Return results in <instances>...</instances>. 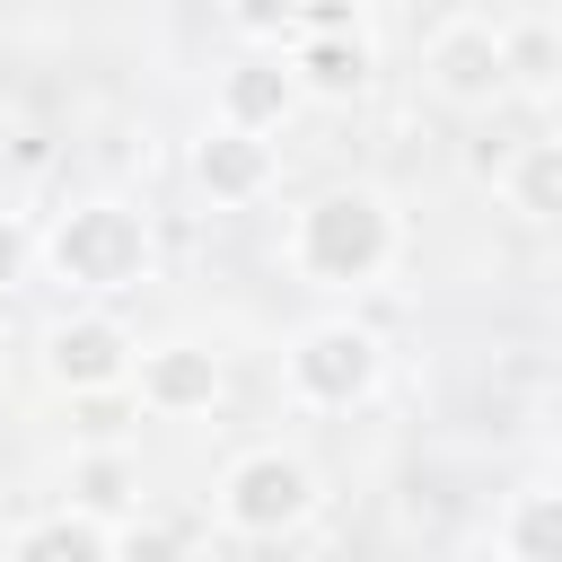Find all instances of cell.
<instances>
[{
	"instance_id": "cell-1",
	"label": "cell",
	"mask_w": 562,
	"mask_h": 562,
	"mask_svg": "<svg viewBox=\"0 0 562 562\" xmlns=\"http://www.w3.org/2000/svg\"><path fill=\"white\" fill-rule=\"evenodd\" d=\"M404 263V211L378 184H325L290 211V272L316 290H378Z\"/></svg>"
},
{
	"instance_id": "cell-2",
	"label": "cell",
	"mask_w": 562,
	"mask_h": 562,
	"mask_svg": "<svg viewBox=\"0 0 562 562\" xmlns=\"http://www.w3.org/2000/svg\"><path fill=\"white\" fill-rule=\"evenodd\" d=\"M149 263H158L149 211L123 193H79L44 220V281H61L70 299H123L149 281Z\"/></svg>"
},
{
	"instance_id": "cell-3",
	"label": "cell",
	"mask_w": 562,
	"mask_h": 562,
	"mask_svg": "<svg viewBox=\"0 0 562 562\" xmlns=\"http://www.w3.org/2000/svg\"><path fill=\"white\" fill-rule=\"evenodd\" d=\"M316 465L299 457V448H246V457H228L220 465V483H211V509H220V527L228 536H246V544H281V536H299L307 518H316Z\"/></svg>"
},
{
	"instance_id": "cell-4",
	"label": "cell",
	"mask_w": 562,
	"mask_h": 562,
	"mask_svg": "<svg viewBox=\"0 0 562 562\" xmlns=\"http://www.w3.org/2000/svg\"><path fill=\"white\" fill-rule=\"evenodd\" d=\"M281 378H290V395H299L307 413H351V404L378 395V378H386V342H378L360 316H316V325L290 334Z\"/></svg>"
},
{
	"instance_id": "cell-5",
	"label": "cell",
	"mask_w": 562,
	"mask_h": 562,
	"mask_svg": "<svg viewBox=\"0 0 562 562\" xmlns=\"http://www.w3.org/2000/svg\"><path fill=\"white\" fill-rule=\"evenodd\" d=\"M422 79H430V97L457 105V114L501 105V97H509L501 18H492V9H448V18H430V35H422Z\"/></svg>"
},
{
	"instance_id": "cell-6",
	"label": "cell",
	"mask_w": 562,
	"mask_h": 562,
	"mask_svg": "<svg viewBox=\"0 0 562 562\" xmlns=\"http://www.w3.org/2000/svg\"><path fill=\"white\" fill-rule=\"evenodd\" d=\"M140 369V334L114 325L105 307H70L61 325H44V386L53 395H123Z\"/></svg>"
},
{
	"instance_id": "cell-7",
	"label": "cell",
	"mask_w": 562,
	"mask_h": 562,
	"mask_svg": "<svg viewBox=\"0 0 562 562\" xmlns=\"http://www.w3.org/2000/svg\"><path fill=\"white\" fill-rule=\"evenodd\" d=\"M184 176H193V193L211 211H255L281 184V149L255 140V132H237V123H202L193 149H184Z\"/></svg>"
},
{
	"instance_id": "cell-8",
	"label": "cell",
	"mask_w": 562,
	"mask_h": 562,
	"mask_svg": "<svg viewBox=\"0 0 562 562\" xmlns=\"http://www.w3.org/2000/svg\"><path fill=\"white\" fill-rule=\"evenodd\" d=\"M132 395H140V413H158V422H193V413H211L220 395H228V369H220V351L211 342H140V369H132Z\"/></svg>"
},
{
	"instance_id": "cell-9",
	"label": "cell",
	"mask_w": 562,
	"mask_h": 562,
	"mask_svg": "<svg viewBox=\"0 0 562 562\" xmlns=\"http://www.w3.org/2000/svg\"><path fill=\"white\" fill-rule=\"evenodd\" d=\"M299 105H307V97H299V79H290L281 53H237V61L220 70V123H237V132H255V140H272Z\"/></svg>"
},
{
	"instance_id": "cell-10",
	"label": "cell",
	"mask_w": 562,
	"mask_h": 562,
	"mask_svg": "<svg viewBox=\"0 0 562 562\" xmlns=\"http://www.w3.org/2000/svg\"><path fill=\"white\" fill-rule=\"evenodd\" d=\"M281 61H290L299 97L351 105V97H369V79H378V35H290Z\"/></svg>"
},
{
	"instance_id": "cell-11",
	"label": "cell",
	"mask_w": 562,
	"mask_h": 562,
	"mask_svg": "<svg viewBox=\"0 0 562 562\" xmlns=\"http://www.w3.org/2000/svg\"><path fill=\"white\" fill-rule=\"evenodd\" d=\"M501 70H509V97L553 105L562 97V18L553 9H509L501 18Z\"/></svg>"
},
{
	"instance_id": "cell-12",
	"label": "cell",
	"mask_w": 562,
	"mask_h": 562,
	"mask_svg": "<svg viewBox=\"0 0 562 562\" xmlns=\"http://www.w3.org/2000/svg\"><path fill=\"white\" fill-rule=\"evenodd\" d=\"M61 509H79V518H97V527H132L140 518V465H132V448H79L70 457V501Z\"/></svg>"
},
{
	"instance_id": "cell-13",
	"label": "cell",
	"mask_w": 562,
	"mask_h": 562,
	"mask_svg": "<svg viewBox=\"0 0 562 562\" xmlns=\"http://www.w3.org/2000/svg\"><path fill=\"white\" fill-rule=\"evenodd\" d=\"M501 202L527 228H562V132H536L501 158Z\"/></svg>"
},
{
	"instance_id": "cell-14",
	"label": "cell",
	"mask_w": 562,
	"mask_h": 562,
	"mask_svg": "<svg viewBox=\"0 0 562 562\" xmlns=\"http://www.w3.org/2000/svg\"><path fill=\"white\" fill-rule=\"evenodd\" d=\"M492 544H501L509 562H562V483H518V492L501 501Z\"/></svg>"
},
{
	"instance_id": "cell-15",
	"label": "cell",
	"mask_w": 562,
	"mask_h": 562,
	"mask_svg": "<svg viewBox=\"0 0 562 562\" xmlns=\"http://www.w3.org/2000/svg\"><path fill=\"white\" fill-rule=\"evenodd\" d=\"M0 562H114V527H97L79 509H44V518H26L9 536Z\"/></svg>"
},
{
	"instance_id": "cell-16",
	"label": "cell",
	"mask_w": 562,
	"mask_h": 562,
	"mask_svg": "<svg viewBox=\"0 0 562 562\" xmlns=\"http://www.w3.org/2000/svg\"><path fill=\"white\" fill-rule=\"evenodd\" d=\"M132 413H140V395H132V386H123V395H79V404H70V430H79L88 448H123Z\"/></svg>"
},
{
	"instance_id": "cell-17",
	"label": "cell",
	"mask_w": 562,
	"mask_h": 562,
	"mask_svg": "<svg viewBox=\"0 0 562 562\" xmlns=\"http://www.w3.org/2000/svg\"><path fill=\"white\" fill-rule=\"evenodd\" d=\"M44 272V228L26 211H0V290H26Z\"/></svg>"
},
{
	"instance_id": "cell-18",
	"label": "cell",
	"mask_w": 562,
	"mask_h": 562,
	"mask_svg": "<svg viewBox=\"0 0 562 562\" xmlns=\"http://www.w3.org/2000/svg\"><path fill=\"white\" fill-rule=\"evenodd\" d=\"M114 562H184V536H176V527H149V518H132V527L114 536Z\"/></svg>"
},
{
	"instance_id": "cell-19",
	"label": "cell",
	"mask_w": 562,
	"mask_h": 562,
	"mask_svg": "<svg viewBox=\"0 0 562 562\" xmlns=\"http://www.w3.org/2000/svg\"><path fill=\"white\" fill-rule=\"evenodd\" d=\"M290 18H299V35H378L360 0H351V9H342V0H316V9H290Z\"/></svg>"
},
{
	"instance_id": "cell-20",
	"label": "cell",
	"mask_w": 562,
	"mask_h": 562,
	"mask_svg": "<svg viewBox=\"0 0 562 562\" xmlns=\"http://www.w3.org/2000/svg\"><path fill=\"white\" fill-rule=\"evenodd\" d=\"M439 562H509V553H501V544H492V536H465V544H448V553H439Z\"/></svg>"
}]
</instances>
